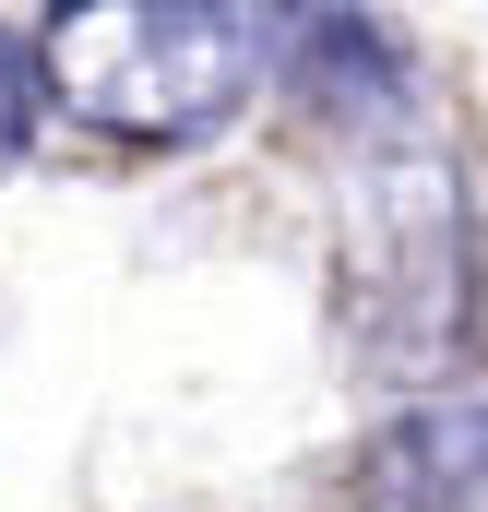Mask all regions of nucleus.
Returning a JSON list of instances; mask_svg holds the SVG:
<instances>
[{"instance_id": "obj_1", "label": "nucleus", "mask_w": 488, "mask_h": 512, "mask_svg": "<svg viewBox=\"0 0 488 512\" xmlns=\"http://www.w3.org/2000/svg\"><path fill=\"white\" fill-rule=\"evenodd\" d=\"M24 60H36V108L84 120L96 143L191 155L274 84L286 12H250V0H84V12H48V36Z\"/></svg>"}, {"instance_id": "obj_2", "label": "nucleus", "mask_w": 488, "mask_h": 512, "mask_svg": "<svg viewBox=\"0 0 488 512\" xmlns=\"http://www.w3.org/2000/svg\"><path fill=\"white\" fill-rule=\"evenodd\" d=\"M346 274H358V358L429 370L465 334V191L417 120L346 131Z\"/></svg>"}, {"instance_id": "obj_3", "label": "nucleus", "mask_w": 488, "mask_h": 512, "mask_svg": "<svg viewBox=\"0 0 488 512\" xmlns=\"http://www.w3.org/2000/svg\"><path fill=\"white\" fill-rule=\"evenodd\" d=\"M358 512H488V393L393 405L358 441Z\"/></svg>"}, {"instance_id": "obj_4", "label": "nucleus", "mask_w": 488, "mask_h": 512, "mask_svg": "<svg viewBox=\"0 0 488 512\" xmlns=\"http://www.w3.org/2000/svg\"><path fill=\"white\" fill-rule=\"evenodd\" d=\"M24 143H36V60H24V36L0 24V167H24Z\"/></svg>"}]
</instances>
